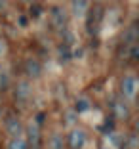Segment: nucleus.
<instances>
[{
	"label": "nucleus",
	"instance_id": "6e6552de",
	"mask_svg": "<svg viewBox=\"0 0 139 149\" xmlns=\"http://www.w3.org/2000/svg\"><path fill=\"white\" fill-rule=\"evenodd\" d=\"M6 132H8L12 138L21 136V123H19L17 117H10L8 120H6Z\"/></svg>",
	"mask_w": 139,
	"mask_h": 149
},
{
	"label": "nucleus",
	"instance_id": "9b49d317",
	"mask_svg": "<svg viewBox=\"0 0 139 149\" xmlns=\"http://www.w3.org/2000/svg\"><path fill=\"white\" fill-rule=\"evenodd\" d=\"M74 109H76V113H86L88 109H90V100L88 97H78L76 100V103H74Z\"/></svg>",
	"mask_w": 139,
	"mask_h": 149
},
{
	"label": "nucleus",
	"instance_id": "39448f33",
	"mask_svg": "<svg viewBox=\"0 0 139 149\" xmlns=\"http://www.w3.org/2000/svg\"><path fill=\"white\" fill-rule=\"evenodd\" d=\"M90 8V0H71V10L74 17H84Z\"/></svg>",
	"mask_w": 139,
	"mask_h": 149
},
{
	"label": "nucleus",
	"instance_id": "20e7f679",
	"mask_svg": "<svg viewBox=\"0 0 139 149\" xmlns=\"http://www.w3.org/2000/svg\"><path fill=\"white\" fill-rule=\"evenodd\" d=\"M27 138H29L27 145H30V149H40V124L30 123L27 128Z\"/></svg>",
	"mask_w": 139,
	"mask_h": 149
},
{
	"label": "nucleus",
	"instance_id": "aec40b11",
	"mask_svg": "<svg viewBox=\"0 0 139 149\" xmlns=\"http://www.w3.org/2000/svg\"><path fill=\"white\" fill-rule=\"evenodd\" d=\"M130 147H131V149L137 147V138H135V136H131V138H130Z\"/></svg>",
	"mask_w": 139,
	"mask_h": 149
},
{
	"label": "nucleus",
	"instance_id": "412c9836",
	"mask_svg": "<svg viewBox=\"0 0 139 149\" xmlns=\"http://www.w3.org/2000/svg\"><path fill=\"white\" fill-rule=\"evenodd\" d=\"M6 6H8V4H6V0H0V12L6 10Z\"/></svg>",
	"mask_w": 139,
	"mask_h": 149
},
{
	"label": "nucleus",
	"instance_id": "9d476101",
	"mask_svg": "<svg viewBox=\"0 0 139 149\" xmlns=\"http://www.w3.org/2000/svg\"><path fill=\"white\" fill-rule=\"evenodd\" d=\"M137 36H139V29H137V25H131L130 29L124 33V42H126V44H135Z\"/></svg>",
	"mask_w": 139,
	"mask_h": 149
},
{
	"label": "nucleus",
	"instance_id": "a211bd4d",
	"mask_svg": "<svg viewBox=\"0 0 139 149\" xmlns=\"http://www.w3.org/2000/svg\"><path fill=\"white\" fill-rule=\"evenodd\" d=\"M17 25L23 27V29L29 27V17H27V15H19V17H17Z\"/></svg>",
	"mask_w": 139,
	"mask_h": 149
},
{
	"label": "nucleus",
	"instance_id": "ddd939ff",
	"mask_svg": "<svg viewBox=\"0 0 139 149\" xmlns=\"http://www.w3.org/2000/svg\"><path fill=\"white\" fill-rule=\"evenodd\" d=\"M124 56H126L128 59H131V61L139 59V48H137V44H130V48L124 52Z\"/></svg>",
	"mask_w": 139,
	"mask_h": 149
},
{
	"label": "nucleus",
	"instance_id": "1a4fd4ad",
	"mask_svg": "<svg viewBox=\"0 0 139 149\" xmlns=\"http://www.w3.org/2000/svg\"><path fill=\"white\" fill-rule=\"evenodd\" d=\"M113 111L118 118H128L130 117V107L124 103V100H116L113 103Z\"/></svg>",
	"mask_w": 139,
	"mask_h": 149
},
{
	"label": "nucleus",
	"instance_id": "f3484780",
	"mask_svg": "<svg viewBox=\"0 0 139 149\" xmlns=\"http://www.w3.org/2000/svg\"><path fill=\"white\" fill-rule=\"evenodd\" d=\"M59 56H61V59H69V48H67V44H63V46H61L59 48Z\"/></svg>",
	"mask_w": 139,
	"mask_h": 149
},
{
	"label": "nucleus",
	"instance_id": "7ed1b4c3",
	"mask_svg": "<svg viewBox=\"0 0 139 149\" xmlns=\"http://www.w3.org/2000/svg\"><path fill=\"white\" fill-rule=\"evenodd\" d=\"M69 145L71 149H82L86 145V132L82 128H74L69 134Z\"/></svg>",
	"mask_w": 139,
	"mask_h": 149
},
{
	"label": "nucleus",
	"instance_id": "6ab92c4d",
	"mask_svg": "<svg viewBox=\"0 0 139 149\" xmlns=\"http://www.w3.org/2000/svg\"><path fill=\"white\" fill-rule=\"evenodd\" d=\"M40 13H42V10H40L38 6H33V8H30V15H33V17H38Z\"/></svg>",
	"mask_w": 139,
	"mask_h": 149
},
{
	"label": "nucleus",
	"instance_id": "0eeeda50",
	"mask_svg": "<svg viewBox=\"0 0 139 149\" xmlns=\"http://www.w3.org/2000/svg\"><path fill=\"white\" fill-rule=\"evenodd\" d=\"M25 73L29 74L30 79H38L40 74H42V67H40V63L36 61V59L29 57V59L25 61Z\"/></svg>",
	"mask_w": 139,
	"mask_h": 149
},
{
	"label": "nucleus",
	"instance_id": "423d86ee",
	"mask_svg": "<svg viewBox=\"0 0 139 149\" xmlns=\"http://www.w3.org/2000/svg\"><path fill=\"white\" fill-rule=\"evenodd\" d=\"M33 96V88H30L29 82H17V86H15V100L19 101H27L29 97Z\"/></svg>",
	"mask_w": 139,
	"mask_h": 149
},
{
	"label": "nucleus",
	"instance_id": "f257e3e1",
	"mask_svg": "<svg viewBox=\"0 0 139 149\" xmlns=\"http://www.w3.org/2000/svg\"><path fill=\"white\" fill-rule=\"evenodd\" d=\"M137 79H135V74H126L120 82V90L124 94L126 100H135V94H137Z\"/></svg>",
	"mask_w": 139,
	"mask_h": 149
},
{
	"label": "nucleus",
	"instance_id": "f8f14e48",
	"mask_svg": "<svg viewBox=\"0 0 139 149\" xmlns=\"http://www.w3.org/2000/svg\"><path fill=\"white\" fill-rule=\"evenodd\" d=\"M29 145H27V140H23L21 136L17 138H12V141L8 143V149H27Z\"/></svg>",
	"mask_w": 139,
	"mask_h": 149
},
{
	"label": "nucleus",
	"instance_id": "f03ea898",
	"mask_svg": "<svg viewBox=\"0 0 139 149\" xmlns=\"http://www.w3.org/2000/svg\"><path fill=\"white\" fill-rule=\"evenodd\" d=\"M50 19H52V25L55 29H65L67 27V12L61 6H53L50 10Z\"/></svg>",
	"mask_w": 139,
	"mask_h": 149
},
{
	"label": "nucleus",
	"instance_id": "4be33fe9",
	"mask_svg": "<svg viewBox=\"0 0 139 149\" xmlns=\"http://www.w3.org/2000/svg\"><path fill=\"white\" fill-rule=\"evenodd\" d=\"M4 50H6V48H4V44H2V42H0V57H2V56H4Z\"/></svg>",
	"mask_w": 139,
	"mask_h": 149
},
{
	"label": "nucleus",
	"instance_id": "dca6fc26",
	"mask_svg": "<svg viewBox=\"0 0 139 149\" xmlns=\"http://www.w3.org/2000/svg\"><path fill=\"white\" fill-rule=\"evenodd\" d=\"M50 147H52V149H63V140H61V136H59V134H53Z\"/></svg>",
	"mask_w": 139,
	"mask_h": 149
},
{
	"label": "nucleus",
	"instance_id": "2eb2a0df",
	"mask_svg": "<svg viewBox=\"0 0 139 149\" xmlns=\"http://www.w3.org/2000/svg\"><path fill=\"white\" fill-rule=\"evenodd\" d=\"M8 86H10V77H8V73H2V71H0V92L8 90Z\"/></svg>",
	"mask_w": 139,
	"mask_h": 149
},
{
	"label": "nucleus",
	"instance_id": "4468645a",
	"mask_svg": "<svg viewBox=\"0 0 139 149\" xmlns=\"http://www.w3.org/2000/svg\"><path fill=\"white\" fill-rule=\"evenodd\" d=\"M107 141H109L113 147H120L122 136H120V134H116V132H109V134H107Z\"/></svg>",
	"mask_w": 139,
	"mask_h": 149
}]
</instances>
